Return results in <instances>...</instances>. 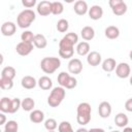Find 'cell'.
Masks as SVG:
<instances>
[{
    "mask_svg": "<svg viewBox=\"0 0 132 132\" xmlns=\"http://www.w3.org/2000/svg\"><path fill=\"white\" fill-rule=\"evenodd\" d=\"M92 107L88 102H81L78 104L76 109V121L79 125L85 126L91 121Z\"/></svg>",
    "mask_w": 132,
    "mask_h": 132,
    "instance_id": "obj_1",
    "label": "cell"
},
{
    "mask_svg": "<svg viewBox=\"0 0 132 132\" xmlns=\"http://www.w3.org/2000/svg\"><path fill=\"white\" fill-rule=\"evenodd\" d=\"M35 19H36V14L32 9H24L18 14L16 25L22 29H26L31 26V24L35 21Z\"/></svg>",
    "mask_w": 132,
    "mask_h": 132,
    "instance_id": "obj_2",
    "label": "cell"
},
{
    "mask_svg": "<svg viewBox=\"0 0 132 132\" xmlns=\"http://www.w3.org/2000/svg\"><path fill=\"white\" fill-rule=\"evenodd\" d=\"M61 66V61L56 57H45L40 62L41 70L46 74H53Z\"/></svg>",
    "mask_w": 132,
    "mask_h": 132,
    "instance_id": "obj_3",
    "label": "cell"
},
{
    "mask_svg": "<svg viewBox=\"0 0 132 132\" xmlns=\"http://www.w3.org/2000/svg\"><path fill=\"white\" fill-rule=\"evenodd\" d=\"M65 95H66V91L64 88H62L60 86L55 87L51 91L50 96L47 97V104L51 107H58L64 100Z\"/></svg>",
    "mask_w": 132,
    "mask_h": 132,
    "instance_id": "obj_4",
    "label": "cell"
},
{
    "mask_svg": "<svg viewBox=\"0 0 132 132\" xmlns=\"http://www.w3.org/2000/svg\"><path fill=\"white\" fill-rule=\"evenodd\" d=\"M58 84L60 87L64 88V89H74L76 86H77V80L74 76H71L69 73L65 72V71H62L59 73L58 75Z\"/></svg>",
    "mask_w": 132,
    "mask_h": 132,
    "instance_id": "obj_5",
    "label": "cell"
},
{
    "mask_svg": "<svg viewBox=\"0 0 132 132\" xmlns=\"http://www.w3.org/2000/svg\"><path fill=\"white\" fill-rule=\"evenodd\" d=\"M74 54V44L66 38H62L59 42V55L63 59H70Z\"/></svg>",
    "mask_w": 132,
    "mask_h": 132,
    "instance_id": "obj_6",
    "label": "cell"
},
{
    "mask_svg": "<svg viewBox=\"0 0 132 132\" xmlns=\"http://www.w3.org/2000/svg\"><path fill=\"white\" fill-rule=\"evenodd\" d=\"M131 73V68L128 63H119L116 67V75L120 78H127Z\"/></svg>",
    "mask_w": 132,
    "mask_h": 132,
    "instance_id": "obj_7",
    "label": "cell"
},
{
    "mask_svg": "<svg viewBox=\"0 0 132 132\" xmlns=\"http://www.w3.org/2000/svg\"><path fill=\"white\" fill-rule=\"evenodd\" d=\"M33 46L34 44L33 43H29V42H24V41H21L20 43L16 44L15 46V51L16 53L20 55V56H28L32 51H33Z\"/></svg>",
    "mask_w": 132,
    "mask_h": 132,
    "instance_id": "obj_8",
    "label": "cell"
},
{
    "mask_svg": "<svg viewBox=\"0 0 132 132\" xmlns=\"http://www.w3.org/2000/svg\"><path fill=\"white\" fill-rule=\"evenodd\" d=\"M68 71L71 74H79L82 71V63L79 59L73 58L68 63Z\"/></svg>",
    "mask_w": 132,
    "mask_h": 132,
    "instance_id": "obj_9",
    "label": "cell"
},
{
    "mask_svg": "<svg viewBox=\"0 0 132 132\" xmlns=\"http://www.w3.org/2000/svg\"><path fill=\"white\" fill-rule=\"evenodd\" d=\"M37 12L41 16H46L52 13V2L50 1H41L37 4Z\"/></svg>",
    "mask_w": 132,
    "mask_h": 132,
    "instance_id": "obj_10",
    "label": "cell"
},
{
    "mask_svg": "<svg viewBox=\"0 0 132 132\" xmlns=\"http://www.w3.org/2000/svg\"><path fill=\"white\" fill-rule=\"evenodd\" d=\"M16 31V25L12 22H5L1 25V33L3 36H12Z\"/></svg>",
    "mask_w": 132,
    "mask_h": 132,
    "instance_id": "obj_11",
    "label": "cell"
},
{
    "mask_svg": "<svg viewBox=\"0 0 132 132\" xmlns=\"http://www.w3.org/2000/svg\"><path fill=\"white\" fill-rule=\"evenodd\" d=\"M111 105L109 102L107 101H102L99 106H98V112H99V116L102 118V119H106L110 116L111 113Z\"/></svg>",
    "mask_w": 132,
    "mask_h": 132,
    "instance_id": "obj_12",
    "label": "cell"
},
{
    "mask_svg": "<svg viewBox=\"0 0 132 132\" xmlns=\"http://www.w3.org/2000/svg\"><path fill=\"white\" fill-rule=\"evenodd\" d=\"M88 14H89L91 20L97 21V20H100L102 18L103 9H102V7L100 5H93V6H91V8H89Z\"/></svg>",
    "mask_w": 132,
    "mask_h": 132,
    "instance_id": "obj_13",
    "label": "cell"
},
{
    "mask_svg": "<svg viewBox=\"0 0 132 132\" xmlns=\"http://www.w3.org/2000/svg\"><path fill=\"white\" fill-rule=\"evenodd\" d=\"M87 62L91 66H98L101 63V54L96 51L90 52L87 56Z\"/></svg>",
    "mask_w": 132,
    "mask_h": 132,
    "instance_id": "obj_14",
    "label": "cell"
},
{
    "mask_svg": "<svg viewBox=\"0 0 132 132\" xmlns=\"http://www.w3.org/2000/svg\"><path fill=\"white\" fill-rule=\"evenodd\" d=\"M73 9H74V12L77 14V15H85L88 11H89V7H88V4L86 1H82V0H78L74 3V6H73Z\"/></svg>",
    "mask_w": 132,
    "mask_h": 132,
    "instance_id": "obj_15",
    "label": "cell"
},
{
    "mask_svg": "<svg viewBox=\"0 0 132 132\" xmlns=\"http://www.w3.org/2000/svg\"><path fill=\"white\" fill-rule=\"evenodd\" d=\"M21 85L24 89H27V90H31V89H34L37 85V81L36 79L33 77V76H30V75H26L22 78L21 80Z\"/></svg>",
    "mask_w": 132,
    "mask_h": 132,
    "instance_id": "obj_16",
    "label": "cell"
},
{
    "mask_svg": "<svg viewBox=\"0 0 132 132\" xmlns=\"http://www.w3.org/2000/svg\"><path fill=\"white\" fill-rule=\"evenodd\" d=\"M80 36L84 40L90 41L95 37V30L91 26H85L80 31Z\"/></svg>",
    "mask_w": 132,
    "mask_h": 132,
    "instance_id": "obj_17",
    "label": "cell"
},
{
    "mask_svg": "<svg viewBox=\"0 0 132 132\" xmlns=\"http://www.w3.org/2000/svg\"><path fill=\"white\" fill-rule=\"evenodd\" d=\"M29 119L32 123L34 124H39L41 122H43L44 120V113L43 111L39 110V109H34L30 112V116H29Z\"/></svg>",
    "mask_w": 132,
    "mask_h": 132,
    "instance_id": "obj_18",
    "label": "cell"
},
{
    "mask_svg": "<svg viewBox=\"0 0 132 132\" xmlns=\"http://www.w3.org/2000/svg\"><path fill=\"white\" fill-rule=\"evenodd\" d=\"M128 122H129V119L127 114L124 112H119L114 117V124L120 128H125L128 125Z\"/></svg>",
    "mask_w": 132,
    "mask_h": 132,
    "instance_id": "obj_19",
    "label": "cell"
},
{
    "mask_svg": "<svg viewBox=\"0 0 132 132\" xmlns=\"http://www.w3.org/2000/svg\"><path fill=\"white\" fill-rule=\"evenodd\" d=\"M37 85L39 86V88H40L41 90L47 91V90H51V89H52V87H53V81H52V79H51L48 76L43 75V76H41V77L38 79Z\"/></svg>",
    "mask_w": 132,
    "mask_h": 132,
    "instance_id": "obj_20",
    "label": "cell"
},
{
    "mask_svg": "<svg viewBox=\"0 0 132 132\" xmlns=\"http://www.w3.org/2000/svg\"><path fill=\"white\" fill-rule=\"evenodd\" d=\"M33 44H34L35 47L42 50V48L46 47L47 40H46L44 35H42V34H35V37H34V40H33Z\"/></svg>",
    "mask_w": 132,
    "mask_h": 132,
    "instance_id": "obj_21",
    "label": "cell"
},
{
    "mask_svg": "<svg viewBox=\"0 0 132 132\" xmlns=\"http://www.w3.org/2000/svg\"><path fill=\"white\" fill-rule=\"evenodd\" d=\"M117 67V62L113 58H107L102 62V69L105 72H112Z\"/></svg>",
    "mask_w": 132,
    "mask_h": 132,
    "instance_id": "obj_22",
    "label": "cell"
},
{
    "mask_svg": "<svg viewBox=\"0 0 132 132\" xmlns=\"http://www.w3.org/2000/svg\"><path fill=\"white\" fill-rule=\"evenodd\" d=\"M104 34L108 39H116L120 36V30L116 26H108L105 29Z\"/></svg>",
    "mask_w": 132,
    "mask_h": 132,
    "instance_id": "obj_23",
    "label": "cell"
},
{
    "mask_svg": "<svg viewBox=\"0 0 132 132\" xmlns=\"http://www.w3.org/2000/svg\"><path fill=\"white\" fill-rule=\"evenodd\" d=\"M76 53L79 56H88L90 53V44L87 41H81L78 42L76 45Z\"/></svg>",
    "mask_w": 132,
    "mask_h": 132,
    "instance_id": "obj_24",
    "label": "cell"
},
{
    "mask_svg": "<svg viewBox=\"0 0 132 132\" xmlns=\"http://www.w3.org/2000/svg\"><path fill=\"white\" fill-rule=\"evenodd\" d=\"M15 74H16V71L12 66H6L1 71V77H5V78L13 79L15 77Z\"/></svg>",
    "mask_w": 132,
    "mask_h": 132,
    "instance_id": "obj_25",
    "label": "cell"
},
{
    "mask_svg": "<svg viewBox=\"0 0 132 132\" xmlns=\"http://www.w3.org/2000/svg\"><path fill=\"white\" fill-rule=\"evenodd\" d=\"M35 106V101L31 97H27L22 100V108L25 111H32Z\"/></svg>",
    "mask_w": 132,
    "mask_h": 132,
    "instance_id": "obj_26",
    "label": "cell"
},
{
    "mask_svg": "<svg viewBox=\"0 0 132 132\" xmlns=\"http://www.w3.org/2000/svg\"><path fill=\"white\" fill-rule=\"evenodd\" d=\"M111 10H112L113 14H116V15H119V16H120V15H123V14H125L126 11H127V4H126L124 1H122L120 4H118L117 6L112 7Z\"/></svg>",
    "mask_w": 132,
    "mask_h": 132,
    "instance_id": "obj_27",
    "label": "cell"
},
{
    "mask_svg": "<svg viewBox=\"0 0 132 132\" xmlns=\"http://www.w3.org/2000/svg\"><path fill=\"white\" fill-rule=\"evenodd\" d=\"M10 103H11V99L8 97H3L0 101V110L1 112L4 113H8L9 111V107H10Z\"/></svg>",
    "mask_w": 132,
    "mask_h": 132,
    "instance_id": "obj_28",
    "label": "cell"
},
{
    "mask_svg": "<svg viewBox=\"0 0 132 132\" xmlns=\"http://www.w3.org/2000/svg\"><path fill=\"white\" fill-rule=\"evenodd\" d=\"M63 10H64V6L62 2H59V1L52 2V13L53 14L59 15L63 12Z\"/></svg>",
    "mask_w": 132,
    "mask_h": 132,
    "instance_id": "obj_29",
    "label": "cell"
},
{
    "mask_svg": "<svg viewBox=\"0 0 132 132\" xmlns=\"http://www.w3.org/2000/svg\"><path fill=\"white\" fill-rule=\"evenodd\" d=\"M20 107H22V101L19 98L11 99V103H10V107H9L8 113H15L20 109Z\"/></svg>",
    "mask_w": 132,
    "mask_h": 132,
    "instance_id": "obj_30",
    "label": "cell"
},
{
    "mask_svg": "<svg viewBox=\"0 0 132 132\" xmlns=\"http://www.w3.org/2000/svg\"><path fill=\"white\" fill-rule=\"evenodd\" d=\"M57 30L59 31V32H61V33H64V32H66L67 30H68V28H69V23H68V21L67 20H65V19H61V20H59L58 22H57Z\"/></svg>",
    "mask_w": 132,
    "mask_h": 132,
    "instance_id": "obj_31",
    "label": "cell"
},
{
    "mask_svg": "<svg viewBox=\"0 0 132 132\" xmlns=\"http://www.w3.org/2000/svg\"><path fill=\"white\" fill-rule=\"evenodd\" d=\"M13 87V79L1 77L0 78V88L2 90H10Z\"/></svg>",
    "mask_w": 132,
    "mask_h": 132,
    "instance_id": "obj_32",
    "label": "cell"
},
{
    "mask_svg": "<svg viewBox=\"0 0 132 132\" xmlns=\"http://www.w3.org/2000/svg\"><path fill=\"white\" fill-rule=\"evenodd\" d=\"M19 130V124L15 121H8L4 125V131L8 132H18Z\"/></svg>",
    "mask_w": 132,
    "mask_h": 132,
    "instance_id": "obj_33",
    "label": "cell"
},
{
    "mask_svg": "<svg viewBox=\"0 0 132 132\" xmlns=\"http://www.w3.org/2000/svg\"><path fill=\"white\" fill-rule=\"evenodd\" d=\"M58 131L59 132H74L72 129V126L69 122L67 121H63L59 124L58 126Z\"/></svg>",
    "mask_w": 132,
    "mask_h": 132,
    "instance_id": "obj_34",
    "label": "cell"
},
{
    "mask_svg": "<svg viewBox=\"0 0 132 132\" xmlns=\"http://www.w3.org/2000/svg\"><path fill=\"white\" fill-rule=\"evenodd\" d=\"M34 37H35V35H34L33 32H31V31H24V32L21 34V39H22V41H24V42L33 43Z\"/></svg>",
    "mask_w": 132,
    "mask_h": 132,
    "instance_id": "obj_35",
    "label": "cell"
},
{
    "mask_svg": "<svg viewBox=\"0 0 132 132\" xmlns=\"http://www.w3.org/2000/svg\"><path fill=\"white\" fill-rule=\"evenodd\" d=\"M57 127H58V123H57V121L55 119L50 118V119L45 120V122H44V128L47 131H55V129Z\"/></svg>",
    "mask_w": 132,
    "mask_h": 132,
    "instance_id": "obj_36",
    "label": "cell"
},
{
    "mask_svg": "<svg viewBox=\"0 0 132 132\" xmlns=\"http://www.w3.org/2000/svg\"><path fill=\"white\" fill-rule=\"evenodd\" d=\"M64 38H66L68 41H70V42H71V43H73V44L77 43V41H78V36H77V34H76V33H74V32L67 33V34L64 36Z\"/></svg>",
    "mask_w": 132,
    "mask_h": 132,
    "instance_id": "obj_37",
    "label": "cell"
},
{
    "mask_svg": "<svg viewBox=\"0 0 132 132\" xmlns=\"http://www.w3.org/2000/svg\"><path fill=\"white\" fill-rule=\"evenodd\" d=\"M22 4L27 8L30 9L36 4V0H22Z\"/></svg>",
    "mask_w": 132,
    "mask_h": 132,
    "instance_id": "obj_38",
    "label": "cell"
},
{
    "mask_svg": "<svg viewBox=\"0 0 132 132\" xmlns=\"http://www.w3.org/2000/svg\"><path fill=\"white\" fill-rule=\"evenodd\" d=\"M125 109L127 111L132 112V98H129L126 102H125Z\"/></svg>",
    "mask_w": 132,
    "mask_h": 132,
    "instance_id": "obj_39",
    "label": "cell"
},
{
    "mask_svg": "<svg viewBox=\"0 0 132 132\" xmlns=\"http://www.w3.org/2000/svg\"><path fill=\"white\" fill-rule=\"evenodd\" d=\"M122 1H123V0H109V1H108V4H109L110 8H112V7L117 6L118 4H120Z\"/></svg>",
    "mask_w": 132,
    "mask_h": 132,
    "instance_id": "obj_40",
    "label": "cell"
},
{
    "mask_svg": "<svg viewBox=\"0 0 132 132\" xmlns=\"http://www.w3.org/2000/svg\"><path fill=\"white\" fill-rule=\"evenodd\" d=\"M5 121H6V117H5L4 112H1L0 113V125H5L6 124Z\"/></svg>",
    "mask_w": 132,
    "mask_h": 132,
    "instance_id": "obj_41",
    "label": "cell"
},
{
    "mask_svg": "<svg viewBox=\"0 0 132 132\" xmlns=\"http://www.w3.org/2000/svg\"><path fill=\"white\" fill-rule=\"evenodd\" d=\"M89 132H105V131L102 128H92L89 130Z\"/></svg>",
    "mask_w": 132,
    "mask_h": 132,
    "instance_id": "obj_42",
    "label": "cell"
},
{
    "mask_svg": "<svg viewBox=\"0 0 132 132\" xmlns=\"http://www.w3.org/2000/svg\"><path fill=\"white\" fill-rule=\"evenodd\" d=\"M76 132H89V130H87L86 128H78Z\"/></svg>",
    "mask_w": 132,
    "mask_h": 132,
    "instance_id": "obj_43",
    "label": "cell"
},
{
    "mask_svg": "<svg viewBox=\"0 0 132 132\" xmlns=\"http://www.w3.org/2000/svg\"><path fill=\"white\" fill-rule=\"evenodd\" d=\"M129 58H130V60L132 61V50H131L130 53H129Z\"/></svg>",
    "mask_w": 132,
    "mask_h": 132,
    "instance_id": "obj_44",
    "label": "cell"
},
{
    "mask_svg": "<svg viewBox=\"0 0 132 132\" xmlns=\"http://www.w3.org/2000/svg\"><path fill=\"white\" fill-rule=\"evenodd\" d=\"M130 85L132 86V75H131V77H130Z\"/></svg>",
    "mask_w": 132,
    "mask_h": 132,
    "instance_id": "obj_45",
    "label": "cell"
},
{
    "mask_svg": "<svg viewBox=\"0 0 132 132\" xmlns=\"http://www.w3.org/2000/svg\"><path fill=\"white\" fill-rule=\"evenodd\" d=\"M110 132H121V131H119V130H112V131H110Z\"/></svg>",
    "mask_w": 132,
    "mask_h": 132,
    "instance_id": "obj_46",
    "label": "cell"
},
{
    "mask_svg": "<svg viewBox=\"0 0 132 132\" xmlns=\"http://www.w3.org/2000/svg\"><path fill=\"white\" fill-rule=\"evenodd\" d=\"M47 132H56V131H47Z\"/></svg>",
    "mask_w": 132,
    "mask_h": 132,
    "instance_id": "obj_47",
    "label": "cell"
},
{
    "mask_svg": "<svg viewBox=\"0 0 132 132\" xmlns=\"http://www.w3.org/2000/svg\"><path fill=\"white\" fill-rule=\"evenodd\" d=\"M4 132H8V131H4Z\"/></svg>",
    "mask_w": 132,
    "mask_h": 132,
    "instance_id": "obj_48",
    "label": "cell"
}]
</instances>
